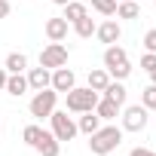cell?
I'll return each mask as SVG.
<instances>
[{"instance_id":"obj_1","label":"cell","mask_w":156,"mask_h":156,"mask_svg":"<svg viewBox=\"0 0 156 156\" xmlns=\"http://www.w3.org/2000/svg\"><path fill=\"white\" fill-rule=\"evenodd\" d=\"M119 144H122V129H116V126H101L98 132L89 135V150H92L95 156H107V153H113Z\"/></svg>"},{"instance_id":"obj_2","label":"cell","mask_w":156,"mask_h":156,"mask_svg":"<svg viewBox=\"0 0 156 156\" xmlns=\"http://www.w3.org/2000/svg\"><path fill=\"white\" fill-rule=\"evenodd\" d=\"M104 70L110 73V80H126V76L132 73V64H129V55L122 46L110 43L104 49Z\"/></svg>"},{"instance_id":"obj_3","label":"cell","mask_w":156,"mask_h":156,"mask_svg":"<svg viewBox=\"0 0 156 156\" xmlns=\"http://www.w3.org/2000/svg\"><path fill=\"white\" fill-rule=\"evenodd\" d=\"M67 95V110L70 113H86V110H95V104H98V92L95 89H89V86H73L70 92H64Z\"/></svg>"},{"instance_id":"obj_4","label":"cell","mask_w":156,"mask_h":156,"mask_svg":"<svg viewBox=\"0 0 156 156\" xmlns=\"http://www.w3.org/2000/svg\"><path fill=\"white\" fill-rule=\"evenodd\" d=\"M55 104H58V92L49 86V89H40L34 98H31V116H37V119H43V116H49L52 110H55Z\"/></svg>"},{"instance_id":"obj_5","label":"cell","mask_w":156,"mask_h":156,"mask_svg":"<svg viewBox=\"0 0 156 156\" xmlns=\"http://www.w3.org/2000/svg\"><path fill=\"white\" fill-rule=\"evenodd\" d=\"M49 119H52V135L58 141H73L76 138V122H73V116H67V110H52Z\"/></svg>"},{"instance_id":"obj_6","label":"cell","mask_w":156,"mask_h":156,"mask_svg":"<svg viewBox=\"0 0 156 156\" xmlns=\"http://www.w3.org/2000/svg\"><path fill=\"white\" fill-rule=\"evenodd\" d=\"M122 129L126 132H144L147 129V107L144 104H132L122 113Z\"/></svg>"},{"instance_id":"obj_7","label":"cell","mask_w":156,"mask_h":156,"mask_svg":"<svg viewBox=\"0 0 156 156\" xmlns=\"http://www.w3.org/2000/svg\"><path fill=\"white\" fill-rule=\"evenodd\" d=\"M40 64H43V67H49V70L64 67V64H67V49H64L61 43H49V46L40 52Z\"/></svg>"},{"instance_id":"obj_8","label":"cell","mask_w":156,"mask_h":156,"mask_svg":"<svg viewBox=\"0 0 156 156\" xmlns=\"http://www.w3.org/2000/svg\"><path fill=\"white\" fill-rule=\"evenodd\" d=\"M55 92H70L73 86H76V76H73V70L64 64V67H55L52 70V83H49Z\"/></svg>"},{"instance_id":"obj_9","label":"cell","mask_w":156,"mask_h":156,"mask_svg":"<svg viewBox=\"0 0 156 156\" xmlns=\"http://www.w3.org/2000/svg\"><path fill=\"white\" fill-rule=\"evenodd\" d=\"M49 83H52V70L49 67H31L28 70V89H34V92H40V89H49Z\"/></svg>"},{"instance_id":"obj_10","label":"cell","mask_w":156,"mask_h":156,"mask_svg":"<svg viewBox=\"0 0 156 156\" xmlns=\"http://www.w3.org/2000/svg\"><path fill=\"white\" fill-rule=\"evenodd\" d=\"M95 37H98L101 43H107V46H110V43H116V40L122 37V28H119L113 19H107V22H101V25L95 28Z\"/></svg>"},{"instance_id":"obj_11","label":"cell","mask_w":156,"mask_h":156,"mask_svg":"<svg viewBox=\"0 0 156 156\" xmlns=\"http://www.w3.org/2000/svg\"><path fill=\"white\" fill-rule=\"evenodd\" d=\"M67 28H70V22L67 19H49L46 22V37H49V43H61L64 37H67Z\"/></svg>"},{"instance_id":"obj_12","label":"cell","mask_w":156,"mask_h":156,"mask_svg":"<svg viewBox=\"0 0 156 156\" xmlns=\"http://www.w3.org/2000/svg\"><path fill=\"white\" fill-rule=\"evenodd\" d=\"M40 156H58L61 153V141L52 135V132H43V138L37 141V147H34Z\"/></svg>"},{"instance_id":"obj_13","label":"cell","mask_w":156,"mask_h":156,"mask_svg":"<svg viewBox=\"0 0 156 156\" xmlns=\"http://www.w3.org/2000/svg\"><path fill=\"white\" fill-rule=\"evenodd\" d=\"M101 129V116L95 113V110H86L83 116H80V122H76V132H83V135H92V132H98Z\"/></svg>"},{"instance_id":"obj_14","label":"cell","mask_w":156,"mask_h":156,"mask_svg":"<svg viewBox=\"0 0 156 156\" xmlns=\"http://www.w3.org/2000/svg\"><path fill=\"white\" fill-rule=\"evenodd\" d=\"M6 92H9L12 98H22V95L28 92V76H22V73H9V76H6Z\"/></svg>"},{"instance_id":"obj_15","label":"cell","mask_w":156,"mask_h":156,"mask_svg":"<svg viewBox=\"0 0 156 156\" xmlns=\"http://www.w3.org/2000/svg\"><path fill=\"white\" fill-rule=\"evenodd\" d=\"M3 67H6V73H22L28 67V55L25 52H9L6 61H3Z\"/></svg>"},{"instance_id":"obj_16","label":"cell","mask_w":156,"mask_h":156,"mask_svg":"<svg viewBox=\"0 0 156 156\" xmlns=\"http://www.w3.org/2000/svg\"><path fill=\"white\" fill-rule=\"evenodd\" d=\"M104 98H110L116 107H122V104H126V86H122L119 80H110L107 89H104Z\"/></svg>"},{"instance_id":"obj_17","label":"cell","mask_w":156,"mask_h":156,"mask_svg":"<svg viewBox=\"0 0 156 156\" xmlns=\"http://www.w3.org/2000/svg\"><path fill=\"white\" fill-rule=\"evenodd\" d=\"M95 113L104 119V122H110V119H116V113H119V107L110 101V98H98V104H95Z\"/></svg>"},{"instance_id":"obj_18","label":"cell","mask_w":156,"mask_h":156,"mask_svg":"<svg viewBox=\"0 0 156 156\" xmlns=\"http://www.w3.org/2000/svg\"><path fill=\"white\" fill-rule=\"evenodd\" d=\"M86 16H89L86 3H76V0H70V3L64 6V16H61V19H67V22L73 25V22H80V19H86Z\"/></svg>"},{"instance_id":"obj_19","label":"cell","mask_w":156,"mask_h":156,"mask_svg":"<svg viewBox=\"0 0 156 156\" xmlns=\"http://www.w3.org/2000/svg\"><path fill=\"white\" fill-rule=\"evenodd\" d=\"M107 83H110V73H107V70H101V67L89 70V89H95V92H104V89H107Z\"/></svg>"},{"instance_id":"obj_20","label":"cell","mask_w":156,"mask_h":156,"mask_svg":"<svg viewBox=\"0 0 156 156\" xmlns=\"http://www.w3.org/2000/svg\"><path fill=\"white\" fill-rule=\"evenodd\" d=\"M141 16V6L135 0H119L116 3V19H138Z\"/></svg>"},{"instance_id":"obj_21","label":"cell","mask_w":156,"mask_h":156,"mask_svg":"<svg viewBox=\"0 0 156 156\" xmlns=\"http://www.w3.org/2000/svg\"><path fill=\"white\" fill-rule=\"evenodd\" d=\"M95 28H98V25H95L89 16H86V19H80V22H73V31H76V37H83V40H89V37L95 34Z\"/></svg>"},{"instance_id":"obj_22","label":"cell","mask_w":156,"mask_h":156,"mask_svg":"<svg viewBox=\"0 0 156 156\" xmlns=\"http://www.w3.org/2000/svg\"><path fill=\"white\" fill-rule=\"evenodd\" d=\"M43 132H46V129H40V126H34V122H31V126H25L22 138H25V144H28V147H37V141L43 138Z\"/></svg>"},{"instance_id":"obj_23","label":"cell","mask_w":156,"mask_h":156,"mask_svg":"<svg viewBox=\"0 0 156 156\" xmlns=\"http://www.w3.org/2000/svg\"><path fill=\"white\" fill-rule=\"evenodd\" d=\"M92 9L110 19V16H116V0H92Z\"/></svg>"},{"instance_id":"obj_24","label":"cell","mask_w":156,"mask_h":156,"mask_svg":"<svg viewBox=\"0 0 156 156\" xmlns=\"http://www.w3.org/2000/svg\"><path fill=\"white\" fill-rule=\"evenodd\" d=\"M141 104L147 107V110H156V86L150 83L147 89H141Z\"/></svg>"},{"instance_id":"obj_25","label":"cell","mask_w":156,"mask_h":156,"mask_svg":"<svg viewBox=\"0 0 156 156\" xmlns=\"http://www.w3.org/2000/svg\"><path fill=\"white\" fill-rule=\"evenodd\" d=\"M141 67L150 73V70L156 67V52H144V55H141Z\"/></svg>"},{"instance_id":"obj_26","label":"cell","mask_w":156,"mask_h":156,"mask_svg":"<svg viewBox=\"0 0 156 156\" xmlns=\"http://www.w3.org/2000/svg\"><path fill=\"white\" fill-rule=\"evenodd\" d=\"M144 49H147V52H156V28H150V31L144 34Z\"/></svg>"},{"instance_id":"obj_27","label":"cell","mask_w":156,"mask_h":156,"mask_svg":"<svg viewBox=\"0 0 156 156\" xmlns=\"http://www.w3.org/2000/svg\"><path fill=\"white\" fill-rule=\"evenodd\" d=\"M129 156H156V153H153L150 147H135V150H132Z\"/></svg>"},{"instance_id":"obj_28","label":"cell","mask_w":156,"mask_h":156,"mask_svg":"<svg viewBox=\"0 0 156 156\" xmlns=\"http://www.w3.org/2000/svg\"><path fill=\"white\" fill-rule=\"evenodd\" d=\"M9 9H12V6H9V0H0V19H6Z\"/></svg>"},{"instance_id":"obj_29","label":"cell","mask_w":156,"mask_h":156,"mask_svg":"<svg viewBox=\"0 0 156 156\" xmlns=\"http://www.w3.org/2000/svg\"><path fill=\"white\" fill-rule=\"evenodd\" d=\"M6 76H9L6 67H0V89H6Z\"/></svg>"},{"instance_id":"obj_30","label":"cell","mask_w":156,"mask_h":156,"mask_svg":"<svg viewBox=\"0 0 156 156\" xmlns=\"http://www.w3.org/2000/svg\"><path fill=\"white\" fill-rule=\"evenodd\" d=\"M52 3H55V6H67V3H70V0H52Z\"/></svg>"},{"instance_id":"obj_31","label":"cell","mask_w":156,"mask_h":156,"mask_svg":"<svg viewBox=\"0 0 156 156\" xmlns=\"http://www.w3.org/2000/svg\"><path fill=\"white\" fill-rule=\"evenodd\" d=\"M150 80H153V86H156V67H153V70H150Z\"/></svg>"},{"instance_id":"obj_32","label":"cell","mask_w":156,"mask_h":156,"mask_svg":"<svg viewBox=\"0 0 156 156\" xmlns=\"http://www.w3.org/2000/svg\"><path fill=\"white\" fill-rule=\"evenodd\" d=\"M153 3H156V0H153Z\"/></svg>"}]
</instances>
